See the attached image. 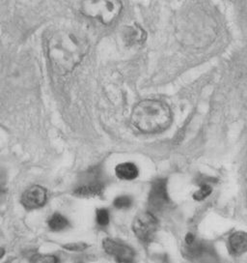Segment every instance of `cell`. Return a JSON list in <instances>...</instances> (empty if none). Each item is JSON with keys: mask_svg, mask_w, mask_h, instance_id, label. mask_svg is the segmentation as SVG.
I'll return each instance as SVG.
<instances>
[{"mask_svg": "<svg viewBox=\"0 0 247 263\" xmlns=\"http://www.w3.org/2000/svg\"><path fill=\"white\" fill-rule=\"evenodd\" d=\"M90 44L85 35L73 29H61L53 33L48 42V57L55 73H71L83 61Z\"/></svg>", "mask_w": 247, "mask_h": 263, "instance_id": "cell-1", "label": "cell"}, {"mask_svg": "<svg viewBox=\"0 0 247 263\" xmlns=\"http://www.w3.org/2000/svg\"><path fill=\"white\" fill-rule=\"evenodd\" d=\"M132 122L139 131L154 134L164 131L172 122V112L165 103L146 99L133 107Z\"/></svg>", "mask_w": 247, "mask_h": 263, "instance_id": "cell-2", "label": "cell"}, {"mask_svg": "<svg viewBox=\"0 0 247 263\" xmlns=\"http://www.w3.org/2000/svg\"><path fill=\"white\" fill-rule=\"evenodd\" d=\"M122 9L120 0H83L80 5L83 15L107 25L115 22L121 15Z\"/></svg>", "mask_w": 247, "mask_h": 263, "instance_id": "cell-3", "label": "cell"}, {"mask_svg": "<svg viewBox=\"0 0 247 263\" xmlns=\"http://www.w3.org/2000/svg\"><path fill=\"white\" fill-rule=\"evenodd\" d=\"M158 222L151 212L138 214L132 222V230L142 242H151L157 232Z\"/></svg>", "mask_w": 247, "mask_h": 263, "instance_id": "cell-4", "label": "cell"}, {"mask_svg": "<svg viewBox=\"0 0 247 263\" xmlns=\"http://www.w3.org/2000/svg\"><path fill=\"white\" fill-rule=\"evenodd\" d=\"M169 203L166 179L154 181L149 194V207L152 211L159 212Z\"/></svg>", "mask_w": 247, "mask_h": 263, "instance_id": "cell-5", "label": "cell"}, {"mask_svg": "<svg viewBox=\"0 0 247 263\" xmlns=\"http://www.w3.org/2000/svg\"><path fill=\"white\" fill-rule=\"evenodd\" d=\"M102 246L108 255L114 256L118 263H133L134 261V251L123 242L107 238L104 240Z\"/></svg>", "mask_w": 247, "mask_h": 263, "instance_id": "cell-6", "label": "cell"}, {"mask_svg": "<svg viewBox=\"0 0 247 263\" xmlns=\"http://www.w3.org/2000/svg\"><path fill=\"white\" fill-rule=\"evenodd\" d=\"M46 201L47 191L41 186H33L26 190L22 197V203L28 210L40 208Z\"/></svg>", "mask_w": 247, "mask_h": 263, "instance_id": "cell-7", "label": "cell"}, {"mask_svg": "<svg viewBox=\"0 0 247 263\" xmlns=\"http://www.w3.org/2000/svg\"><path fill=\"white\" fill-rule=\"evenodd\" d=\"M147 38V33L139 25L128 26L123 29V39L128 46L143 44Z\"/></svg>", "mask_w": 247, "mask_h": 263, "instance_id": "cell-8", "label": "cell"}, {"mask_svg": "<svg viewBox=\"0 0 247 263\" xmlns=\"http://www.w3.org/2000/svg\"><path fill=\"white\" fill-rule=\"evenodd\" d=\"M229 249L233 255H240L247 252V233L238 231L229 238Z\"/></svg>", "mask_w": 247, "mask_h": 263, "instance_id": "cell-9", "label": "cell"}, {"mask_svg": "<svg viewBox=\"0 0 247 263\" xmlns=\"http://www.w3.org/2000/svg\"><path fill=\"white\" fill-rule=\"evenodd\" d=\"M105 191V186L99 181L86 183L74 190V195L78 197H99Z\"/></svg>", "mask_w": 247, "mask_h": 263, "instance_id": "cell-10", "label": "cell"}, {"mask_svg": "<svg viewBox=\"0 0 247 263\" xmlns=\"http://www.w3.org/2000/svg\"><path fill=\"white\" fill-rule=\"evenodd\" d=\"M116 175L123 180H133L138 176V168L132 163L118 164L115 168Z\"/></svg>", "mask_w": 247, "mask_h": 263, "instance_id": "cell-11", "label": "cell"}, {"mask_svg": "<svg viewBox=\"0 0 247 263\" xmlns=\"http://www.w3.org/2000/svg\"><path fill=\"white\" fill-rule=\"evenodd\" d=\"M68 224H69L68 220L61 214H53L49 220V227H50V230H53V231H60V230H64L68 227Z\"/></svg>", "mask_w": 247, "mask_h": 263, "instance_id": "cell-12", "label": "cell"}, {"mask_svg": "<svg viewBox=\"0 0 247 263\" xmlns=\"http://www.w3.org/2000/svg\"><path fill=\"white\" fill-rule=\"evenodd\" d=\"M212 192H213V188L210 184H202L200 189L194 193L193 198L197 201H202L206 199L207 197H210Z\"/></svg>", "mask_w": 247, "mask_h": 263, "instance_id": "cell-13", "label": "cell"}, {"mask_svg": "<svg viewBox=\"0 0 247 263\" xmlns=\"http://www.w3.org/2000/svg\"><path fill=\"white\" fill-rule=\"evenodd\" d=\"M30 263H59V260L55 255H36L32 256Z\"/></svg>", "mask_w": 247, "mask_h": 263, "instance_id": "cell-14", "label": "cell"}, {"mask_svg": "<svg viewBox=\"0 0 247 263\" xmlns=\"http://www.w3.org/2000/svg\"><path fill=\"white\" fill-rule=\"evenodd\" d=\"M132 204V197L128 196L116 197L114 200V206L118 209H127L130 208Z\"/></svg>", "mask_w": 247, "mask_h": 263, "instance_id": "cell-15", "label": "cell"}, {"mask_svg": "<svg viewBox=\"0 0 247 263\" xmlns=\"http://www.w3.org/2000/svg\"><path fill=\"white\" fill-rule=\"evenodd\" d=\"M97 222L99 226L106 227L109 222V214L107 209H99L97 211Z\"/></svg>", "mask_w": 247, "mask_h": 263, "instance_id": "cell-16", "label": "cell"}, {"mask_svg": "<svg viewBox=\"0 0 247 263\" xmlns=\"http://www.w3.org/2000/svg\"><path fill=\"white\" fill-rule=\"evenodd\" d=\"M64 249L69 250V251H74V252H80V251H84L85 249L88 248V245L85 243H71V244H67L63 246Z\"/></svg>", "mask_w": 247, "mask_h": 263, "instance_id": "cell-17", "label": "cell"}, {"mask_svg": "<svg viewBox=\"0 0 247 263\" xmlns=\"http://www.w3.org/2000/svg\"><path fill=\"white\" fill-rule=\"evenodd\" d=\"M4 255H5V250L2 249V248H0V258Z\"/></svg>", "mask_w": 247, "mask_h": 263, "instance_id": "cell-18", "label": "cell"}, {"mask_svg": "<svg viewBox=\"0 0 247 263\" xmlns=\"http://www.w3.org/2000/svg\"><path fill=\"white\" fill-rule=\"evenodd\" d=\"M212 263H228V262H222V261H218V260H216V259H215V260H214V262H212Z\"/></svg>", "mask_w": 247, "mask_h": 263, "instance_id": "cell-19", "label": "cell"}]
</instances>
